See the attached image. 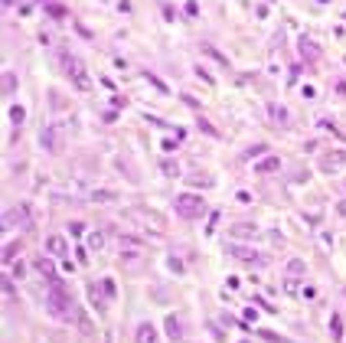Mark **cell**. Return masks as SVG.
<instances>
[{
	"label": "cell",
	"instance_id": "6da1fadb",
	"mask_svg": "<svg viewBox=\"0 0 346 343\" xmlns=\"http://www.w3.org/2000/svg\"><path fill=\"white\" fill-rule=\"evenodd\" d=\"M46 307H49V314L53 317H59V321H69L72 317V294H69V288L62 284V278H53L49 281V291H46Z\"/></svg>",
	"mask_w": 346,
	"mask_h": 343
},
{
	"label": "cell",
	"instance_id": "7a4b0ae2",
	"mask_svg": "<svg viewBox=\"0 0 346 343\" xmlns=\"http://www.w3.org/2000/svg\"><path fill=\"white\" fill-rule=\"evenodd\" d=\"M62 65H65V75L72 79V85H76L78 92H92V79H88L82 59H76V56H62Z\"/></svg>",
	"mask_w": 346,
	"mask_h": 343
},
{
	"label": "cell",
	"instance_id": "3957f363",
	"mask_svg": "<svg viewBox=\"0 0 346 343\" xmlns=\"http://www.w3.org/2000/svg\"><path fill=\"white\" fill-rule=\"evenodd\" d=\"M173 206H176V213L183 216V219H199V216L206 213L203 196H196V193H180L173 200Z\"/></svg>",
	"mask_w": 346,
	"mask_h": 343
},
{
	"label": "cell",
	"instance_id": "277c9868",
	"mask_svg": "<svg viewBox=\"0 0 346 343\" xmlns=\"http://www.w3.org/2000/svg\"><path fill=\"white\" fill-rule=\"evenodd\" d=\"M30 209L26 206H10L7 213H3V229L7 232H13V229H30Z\"/></svg>",
	"mask_w": 346,
	"mask_h": 343
},
{
	"label": "cell",
	"instance_id": "5b68a950",
	"mask_svg": "<svg viewBox=\"0 0 346 343\" xmlns=\"http://www.w3.org/2000/svg\"><path fill=\"white\" fill-rule=\"evenodd\" d=\"M340 167H346V150H330V154L320 157V170L333 173V170H340Z\"/></svg>",
	"mask_w": 346,
	"mask_h": 343
},
{
	"label": "cell",
	"instance_id": "8992f818",
	"mask_svg": "<svg viewBox=\"0 0 346 343\" xmlns=\"http://www.w3.org/2000/svg\"><path fill=\"white\" fill-rule=\"evenodd\" d=\"M297 49H301V59H304V62H317V59H320V46H317L314 40H301Z\"/></svg>",
	"mask_w": 346,
	"mask_h": 343
},
{
	"label": "cell",
	"instance_id": "52a82bcc",
	"mask_svg": "<svg viewBox=\"0 0 346 343\" xmlns=\"http://www.w3.org/2000/svg\"><path fill=\"white\" fill-rule=\"evenodd\" d=\"M229 252H232L238 262H251V265H261V262H265L258 252H251V248H245V245H229Z\"/></svg>",
	"mask_w": 346,
	"mask_h": 343
},
{
	"label": "cell",
	"instance_id": "ba28073f",
	"mask_svg": "<svg viewBox=\"0 0 346 343\" xmlns=\"http://www.w3.org/2000/svg\"><path fill=\"white\" fill-rule=\"evenodd\" d=\"M46 252H53V255H65L69 252V242L62 236H49L46 239Z\"/></svg>",
	"mask_w": 346,
	"mask_h": 343
},
{
	"label": "cell",
	"instance_id": "9c48e42d",
	"mask_svg": "<svg viewBox=\"0 0 346 343\" xmlns=\"http://www.w3.org/2000/svg\"><path fill=\"white\" fill-rule=\"evenodd\" d=\"M39 141H43V147H46V150H53V154L62 147V144H59V134H56V128H46L43 134H39Z\"/></svg>",
	"mask_w": 346,
	"mask_h": 343
},
{
	"label": "cell",
	"instance_id": "30bf717a",
	"mask_svg": "<svg viewBox=\"0 0 346 343\" xmlns=\"http://www.w3.org/2000/svg\"><path fill=\"white\" fill-rule=\"evenodd\" d=\"M134 340H137V343H157V330H154V323H141Z\"/></svg>",
	"mask_w": 346,
	"mask_h": 343
},
{
	"label": "cell",
	"instance_id": "8fae6325",
	"mask_svg": "<svg viewBox=\"0 0 346 343\" xmlns=\"http://www.w3.org/2000/svg\"><path fill=\"white\" fill-rule=\"evenodd\" d=\"M167 337H170L173 343H180V340H183V330H180V317H173V314L167 317Z\"/></svg>",
	"mask_w": 346,
	"mask_h": 343
},
{
	"label": "cell",
	"instance_id": "7c38bea8",
	"mask_svg": "<svg viewBox=\"0 0 346 343\" xmlns=\"http://www.w3.org/2000/svg\"><path fill=\"white\" fill-rule=\"evenodd\" d=\"M36 271H39L46 281H53V278H56V265L49 262V258H39V262H36Z\"/></svg>",
	"mask_w": 346,
	"mask_h": 343
},
{
	"label": "cell",
	"instance_id": "4fadbf2b",
	"mask_svg": "<svg viewBox=\"0 0 346 343\" xmlns=\"http://www.w3.org/2000/svg\"><path fill=\"white\" fill-rule=\"evenodd\" d=\"M232 232H235V236H245V239H255V236H258V225L238 222V225H232Z\"/></svg>",
	"mask_w": 346,
	"mask_h": 343
},
{
	"label": "cell",
	"instance_id": "5bb4252c",
	"mask_svg": "<svg viewBox=\"0 0 346 343\" xmlns=\"http://www.w3.org/2000/svg\"><path fill=\"white\" fill-rule=\"evenodd\" d=\"M268 111H271V118L278 121V124H288V108H284V105L271 101V105H268Z\"/></svg>",
	"mask_w": 346,
	"mask_h": 343
},
{
	"label": "cell",
	"instance_id": "9a60e30c",
	"mask_svg": "<svg viewBox=\"0 0 346 343\" xmlns=\"http://www.w3.org/2000/svg\"><path fill=\"white\" fill-rule=\"evenodd\" d=\"M330 337H333V340H343V321H340V314L330 317Z\"/></svg>",
	"mask_w": 346,
	"mask_h": 343
},
{
	"label": "cell",
	"instance_id": "2e32d148",
	"mask_svg": "<svg viewBox=\"0 0 346 343\" xmlns=\"http://www.w3.org/2000/svg\"><path fill=\"white\" fill-rule=\"evenodd\" d=\"M278 167H281V161H278V157H265V161H261L255 170H258V173H268V170H278Z\"/></svg>",
	"mask_w": 346,
	"mask_h": 343
},
{
	"label": "cell",
	"instance_id": "e0dca14e",
	"mask_svg": "<svg viewBox=\"0 0 346 343\" xmlns=\"http://www.w3.org/2000/svg\"><path fill=\"white\" fill-rule=\"evenodd\" d=\"M88 248H92V252H101V248H105V232H92V236H88Z\"/></svg>",
	"mask_w": 346,
	"mask_h": 343
},
{
	"label": "cell",
	"instance_id": "ac0fdd59",
	"mask_svg": "<svg viewBox=\"0 0 346 343\" xmlns=\"http://www.w3.org/2000/svg\"><path fill=\"white\" fill-rule=\"evenodd\" d=\"M17 252H20V242H10V245H3V265H10Z\"/></svg>",
	"mask_w": 346,
	"mask_h": 343
},
{
	"label": "cell",
	"instance_id": "d6986e66",
	"mask_svg": "<svg viewBox=\"0 0 346 343\" xmlns=\"http://www.w3.org/2000/svg\"><path fill=\"white\" fill-rule=\"evenodd\" d=\"M46 13H49L53 20H62V17H65V7H59V3H49V7H46Z\"/></svg>",
	"mask_w": 346,
	"mask_h": 343
},
{
	"label": "cell",
	"instance_id": "ffe728a7",
	"mask_svg": "<svg viewBox=\"0 0 346 343\" xmlns=\"http://www.w3.org/2000/svg\"><path fill=\"white\" fill-rule=\"evenodd\" d=\"M92 200H95V203H111V200H115V193H108V190H95V193H92Z\"/></svg>",
	"mask_w": 346,
	"mask_h": 343
},
{
	"label": "cell",
	"instance_id": "44dd1931",
	"mask_svg": "<svg viewBox=\"0 0 346 343\" xmlns=\"http://www.w3.org/2000/svg\"><path fill=\"white\" fill-rule=\"evenodd\" d=\"M288 275H304V262L301 258H291V262H288Z\"/></svg>",
	"mask_w": 346,
	"mask_h": 343
},
{
	"label": "cell",
	"instance_id": "7402d4cb",
	"mask_svg": "<svg viewBox=\"0 0 346 343\" xmlns=\"http://www.w3.org/2000/svg\"><path fill=\"white\" fill-rule=\"evenodd\" d=\"M160 170H163V177H176V173H180V167H176V163H170V161H163Z\"/></svg>",
	"mask_w": 346,
	"mask_h": 343
},
{
	"label": "cell",
	"instance_id": "603a6c76",
	"mask_svg": "<svg viewBox=\"0 0 346 343\" xmlns=\"http://www.w3.org/2000/svg\"><path fill=\"white\" fill-rule=\"evenodd\" d=\"M23 118H26V111H23L20 105H13V108H10V121H13V124H20Z\"/></svg>",
	"mask_w": 346,
	"mask_h": 343
},
{
	"label": "cell",
	"instance_id": "cb8c5ba5",
	"mask_svg": "<svg viewBox=\"0 0 346 343\" xmlns=\"http://www.w3.org/2000/svg\"><path fill=\"white\" fill-rule=\"evenodd\" d=\"M13 85H17V82H13V75H10V72H3V92H7V95L13 92Z\"/></svg>",
	"mask_w": 346,
	"mask_h": 343
},
{
	"label": "cell",
	"instance_id": "d4e9b609",
	"mask_svg": "<svg viewBox=\"0 0 346 343\" xmlns=\"http://www.w3.org/2000/svg\"><path fill=\"white\" fill-rule=\"evenodd\" d=\"M261 154H265V144H255V147H249L245 157H261Z\"/></svg>",
	"mask_w": 346,
	"mask_h": 343
},
{
	"label": "cell",
	"instance_id": "484cf974",
	"mask_svg": "<svg viewBox=\"0 0 346 343\" xmlns=\"http://www.w3.org/2000/svg\"><path fill=\"white\" fill-rule=\"evenodd\" d=\"M190 183H196V186H199V183H203V186H212V177H193Z\"/></svg>",
	"mask_w": 346,
	"mask_h": 343
},
{
	"label": "cell",
	"instance_id": "4316f807",
	"mask_svg": "<svg viewBox=\"0 0 346 343\" xmlns=\"http://www.w3.org/2000/svg\"><path fill=\"white\" fill-rule=\"evenodd\" d=\"M69 232H72V236H82V232H85V225H82V222H72V225H69Z\"/></svg>",
	"mask_w": 346,
	"mask_h": 343
},
{
	"label": "cell",
	"instance_id": "83f0119b",
	"mask_svg": "<svg viewBox=\"0 0 346 343\" xmlns=\"http://www.w3.org/2000/svg\"><path fill=\"white\" fill-rule=\"evenodd\" d=\"M186 13H190V17H196V13H199V3H196V0H190V3H186Z\"/></svg>",
	"mask_w": 346,
	"mask_h": 343
},
{
	"label": "cell",
	"instance_id": "f1b7e54d",
	"mask_svg": "<svg viewBox=\"0 0 346 343\" xmlns=\"http://www.w3.org/2000/svg\"><path fill=\"white\" fill-rule=\"evenodd\" d=\"M101 288H105V294H115V281L105 278V281H101Z\"/></svg>",
	"mask_w": 346,
	"mask_h": 343
},
{
	"label": "cell",
	"instance_id": "f546056e",
	"mask_svg": "<svg viewBox=\"0 0 346 343\" xmlns=\"http://www.w3.org/2000/svg\"><path fill=\"white\" fill-rule=\"evenodd\" d=\"M160 147H163V150H167V154H173V150H176V141H163Z\"/></svg>",
	"mask_w": 346,
	"mask_h": 343
},
{
	"label": "cell",
	"instance_id": "4dcf8cb0",
	"mask_svg": "<svg viewBox=\"0 0 346 343\" xmlns=\"http://www.w3.org/2000/svg\"><path fill=\"white\" fill-rule=\"evenodd\" d=\"M304 98H317V88L314 85H304Z\"/></svg>",
	"mask_w": 346,
	"mask_h": 343
},
{
	"label": "cell",
	"instance_id": "1f68e13d",
	"mask_svg": "<svg viewBox=\"0 0 346 343\" xmlns=\"http://www.w3.org/2000/svg\"><path fill=\"white\" fill-rule=\"evenodd\" d=\"M336 209H340V216H346V200H340V206H336Z\"/></svg>",
	"mask_w": 346,
	"mask_h": 343
},
{
	"label": "cell",
	"instance_id": "d6a6232c",
	"mask_svg": "<svg viewBox=\"0 0 346 343\" xmlns=\"http://www.w3.org/2000/svg\"><path fill=\"white\" fill-rule=\"evenodd\" d=\"M3 3H7V7H13V0H3Z\"/></svg>",
	"mask_w": 346,
	"mask_h": 343
},
{
	"label": "cell",
	"instance_id": "836d02e7",
	"mask_svg": "<svg viewBox=\"0 0 346 343\" xmlns=\"http://www.w3.org/2000/svg\"><path fill=\"white\" fill-rule=\"evenodd\" d=\"M343 186H346V183H343Z\"/></svg>",
	"mask_w": 346,
	"mask_h": 343
}]
</instances>
